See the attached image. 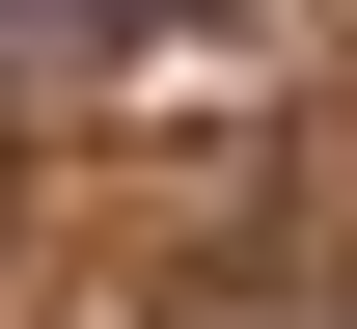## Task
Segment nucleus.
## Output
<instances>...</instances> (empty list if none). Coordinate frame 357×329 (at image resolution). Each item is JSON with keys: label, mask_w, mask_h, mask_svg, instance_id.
Returning a JSON list of instances; mask_svg holds the SVG:
<instances>
[{"label": "nucleus", "mask_w": 357, "mask_h": 329, "mask_svg": "<svg viewBox=\"0 0 357 329\" xmlns=\"http://www.w3.org/2000/svg\"><path fill=\"white\" fill-rule=\"evenodd\" d=\"M0 28H55V55H165V28H220V0H0Z\"/></svg>", "instance_id": "1"}]
</instances>
